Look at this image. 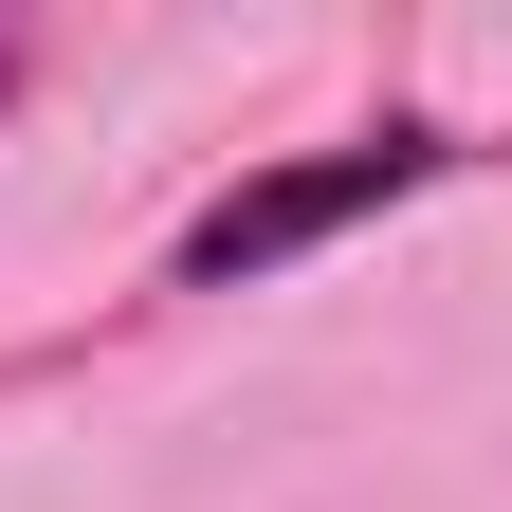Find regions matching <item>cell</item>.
Instances as JSON below:
<instances>
[{
  "instance_id": "cell-1",
  "label": "cell",
  "mask_w": 512,
  "mask_h": 512,
  "mask_svg": "<svg viewBox=\"0 0 512 512\" xmlns=\"http://www.w3.org/2000/svg\"><path fill=\"white\" fill-rule=\"evenodd\" d=\"M439 165H458L439 128H366V147L256 165V183H220V202L183 220V256H165V275H183V293H256V275H293L311 238H348V220H384V202H421Z\"/></svg>"
}]
</instances>
